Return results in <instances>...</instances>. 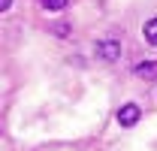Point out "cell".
<instances>
[{
  "label": "cell",
  "mask_w": 157,
  "mask_h": 151,
  "mask_svg": "<svg viewBox=\"0 0 157 151\" xmlns=\"http://www.w3.org/2000/svg\"><path fill=\"white\" fill-rule=\"evenodd\" d=\"M9 6H12V0H0V12H6Z\"/></svg>",
  "instance_id": "cell-6"
},
{
  "label": "cell",
  "mask_w": 157,
  "mask_h": 151,
  "mask_svg": "<svg viewBox=\"0 0 157 151\" xmlns=\"http://www.w3.org/2000/svg\"><path fill=\"white\" fill-rule=\"evenodd\" d=\"M67 3H70V0H42V6H45L48 12H60Z\"/></svg>",
  "instance_id": "cell-5"
},
{
  "label": "cell",
  "mask_w": 157,
  "mask_h": 151,
  "mask_svg": "<svg viewBox=\"0 0 157 151\" xmlns=\"http://www.w3.org/2000/svg\"><path fill=\"white\" fill-rule=\"evenodd\" d=\"M139 118H142V109L136 103H124L118 109V124L121 127H133V124H139Z\"/></svg>",
  "instance_id": "cell-2"
},
{
  "label": "cell",
  "mask_w": 157,
  "mask_h": 151,
  "mask_svg": "<svg viewBox=\"0 0 157 151\" xmlns=\"http://www.w3.org/2000/svg\"><path fill=\"white\" fill-rule=\"evenodd\" d=\"M133 76L136 79H154L157 76V60H142V64H136L133 67Z\"/></svg>",
  "instance_id": "cell-3"
},
{
  "label": "cell",
  "mask_w": 157,
  "mask_h": 151,
  "mask_svg": "<svg viewBox=\"0 0 157 151\" xmlns=\"http://www.w3.org/2000/svg\"><path fill=\"white\" fill-rule=\"evenodd\" d=\"M94 52H97L100 60H118L121 57V42L118 39H97Z\"/></svg>",
  "instance_id": "cell-1"
},
{
  "label": "cell",
  "mask_w": 157,
  "mask_h": 151,
  "mask_svg": "<svg viewBox=\"0 0 157 151\" xmlns=\"http://www.w3.org/2000/svg\"><path fill=\"white\" fill-rule=\"evenodd\" d=\"M142 33H145V39H148L151 45H157V18H148V21H145Z\"/></svg>",
  "instance_id": "cell-4"
}]
</instances>
